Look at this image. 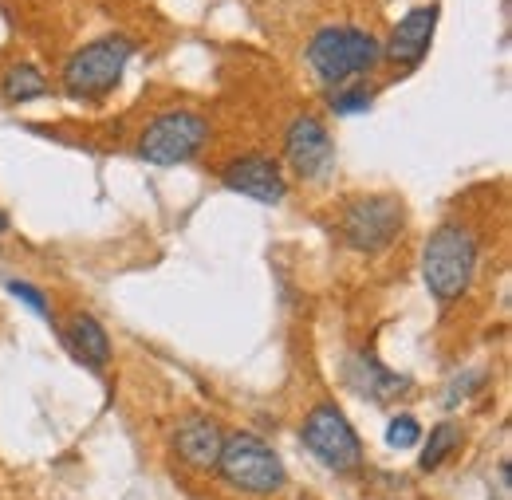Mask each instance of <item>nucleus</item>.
<instances>
[{"mask_svg": "<svg viewBox=\"0 0 512 500\" xmlns=\"http://www.w3.org/2000/svg\"><path fill=\"white\" fill-rule=\"evenodd\" d=\"M4 288H8V296H16L20 304H28V308L40 315V319H52V312H48V300H44V292H40V288H32V284H24V280H8Z\"/></svg>", "mask_w": 512, "mask_h": 500, "instance_id": "a211bd4d", "label": "nucleus"}, {"mask_svg": "<svg viewBox=\"0 0 512 500\" xmlns=\"http://www.w3.org/2000/svg\"><path fill=\"white\" fill-rule=\"evenodd\" d=\"M347 382L355 394L371 398V402H394L398 394L410 390V378L406 375H394L390 367H383L371 351H359L347 359Z\"/></svg>", "mask_w": 512, "mask_h": 500, "instance_id": "f8f14e48", "label": "nucleus"}, {"mask_svg": "<svg viewBox=\"0 0 512 500\" xmlns=\"http://www.w3.org/2000/svg\"><path fill=\"white\" fill-rule=\"evenodd\" d=\"M205 138H209V123L197 111H166L142 130L138 158L150 166H178V162H190L205 146Z\"/></svg>", "mask_w": 512, "mask_h": 500, "instance_id": "39448f33", "label": "nucleus"}, {"mask_svg": "<svg viewBox=\"0 0 512 500\" xmlns=\"http://www.w3.org/2000/svg\"><path fill=\"white\" fill-rule=\"evenodd\" d=\"M339 233H343V241L355 252H383L402 233V201L390 197V193L355 197L343 209Z\"/></svg>", "mask_w": 512, "mask_h": 500, "instance_id": "423d86ee", "label": "nucleus"}, {"mask_svg": "<svg viewBox=\"0 0 512 500\" xmlns=\"http://www.w3.org/2000/svg\"><path fill=\"white\" fill-rule=\"evenodd\" d=\"M304 445L320 457L331 473H351L363 465V445H359V434L355 426L343 418V410L335 406H316L304 422Z\"/></svg>", "mask_w": 512, "mask_h": 500, "instance_id": "0eeeda50", "label": "nucleus"}, {"mask_svg": "<svg viewBox=\"0 0 512 500\" xmlns=\"http://www.w3.org/2000/svg\"><path fill=\"white\" fill-rule=\"evenodd\" d=\"M457 441H461V430H457L453 422L434 426V430H430V441H426V449H422V469H426V473H430V469H438L449 453L457 449Z\"/></svg>", "mask_w": 512, "mask_h": 500, "instance_id": "2eb2a0df", "label": "nucleus"}, {"mask_svg": "<svg viewBox=\"0 0 512 500\" xmlns=\"http://www.w3.org/2000/svg\"><path fill=\"white\" fill-rule=\"evenodd\" d=\"M284 158H288L296 178H304V182L323 178L331 170V162H335V142H331L327 126L316 115L292 119L288 134H284Z\"/></svg>", "mask_w": 512, "mask_h": 500, "instance_id": "6e6552de", "label": "nucleus"}, {"mask_svg": "<svg viewBox=\"0 0 512 500\" xmlns=\"http://www.w3.org/2000/svg\"><path fill=\"white\" fill-rule=\"evenodd\" d=\"M422 441V426L410 418V414H402V418H394L390 426H386V445H394V449H410V445H418Z\"/></svg>", "mask_w": 512, "mask_h": 500, "instance_id": "f3484780", "label": "nucleus"}, {"mask_svg": "<svg viewBox=\"0 0 512 500\" xmlns=\"http://www.w3.org/2000/svg\"><path fill=\"white\" fill-rule=\"evenodd\" d=\"M221 441H225V430H221L213 418H205V414L182 418L178 430H174V449H178V457H182L190 469H197V473L217 469Z\"/></svg>", "mask_w": 512, "mask_h": 500, "instance_id": "9b49d317", "label": "nucleus"}, {"mask_svg": "<svg viewBox=\"0 0 512 500\" xmlns=\"http://www.w3.org/2000/svg\"><path fill=\"white\" fill-rule=\"evenodd\" d=\"M477 272V237L465 225H442L422 249V280L438 304H453L469 292Z\"/></svg>", "mask_w": 512, "mask_h": 500, "instance_id": "f257e3e1", "label": "nucleus"}, {"mask_svg": "<svg viewBox=\"0 0 512 500\" xmlns=\"http://www.w3.org/2000/svg\"><path fill=\"white\" fill-rule=\"evenodd\" d=\"M134 56V40L127 36H103L83 44L64 63V91L71 99H103L119 87L123 71Z\"/></svg>", "mask_w": 512, "mask_h": 500, "instance_id": "20e7f679", "label": "nucleus"}, {"mask_svg": "<svg viewBox=\"0 0 512 500\" xmlns=\"http://www.w3.org/2000/svg\"><path fill=\"white\" fill-rule=\"evenodd\" d=\"M221 182L233 189V193H241V197L260 201V205H280L284 193H288L280 166L272 158H264V154H245V158L229 162L225 174H221Z\"/></svg>", "mask_w": 512, "mask_h": 500, "instance_id": "1a4fd4ad", "label": "nucleus"}, {"mask_svg": "<svg viewBox=\"0 0 512 500\" xmlns=\"http://www.w3.org/2000/svg\"><path fill=\"white\" fill-rule=\"evenodd\" d=\"M217 473H221V481L229 489L249 493V497H272L288 481L280 453L272 445H264L256 434H225L221 457H217Z\"/></svg>", "mask_w": 512, "mask_h": 500, "instance_id": "7ed1b4c3", "label": "nucleus"}, {"mask_svg": "<svg viewBox=\"0 0 512 500\" xmlns=\"http://www.w3.org/2000/svg\"><path fill=\"white\" fill-rule=\"evenodd\" d=\"M0 233H8V217H4V209H0Z\"/></svg>", "mask_w": 512, "mask_h": 500, "instance_id": "6ab92c4d", "label": "nucleus"}, {"mask_svg": "<svg viewBox=\"0 0 512 500\" xmlns=\"http://www.w3.org/2000/svg\"><path fill=\"white\" fill-rule=\"evenodd\" d=\"M327 103H331L335 115H363V111L375 107V87L371 83H355V87H343V91L327 95Z\"/></svg>", "mask_w": 512, "mask_h": 500, "instance_id": "dca6fc26", "label": "nucleus"}, {"mask_svg": "<svg viewBox=\"0 0 512 500\" xmlns=\"http://www.w3.org/2000/svg\"><path fill=\"white\" fill-rule=\"evenodd\" d=\"M438 16H442V8H438V4H422V8H410V12H406L398 24H394V32H390V44H386V52H383L386 60L414 67V63L426 56L430 40H434Z\"/></svg>", "mask_w": 512, "mask_h": 500, "instance_id": "9d476101", "label": "nucleus"}, {"mask_svg": "<svg viewBox=\"0 0 512 500\" xmlns=\"http://www.w3.org/2000/svg\"><path fill=\"white\" fill-rule=\"evenodd\" d=\"M64 343L83 367L107 371V363H111V335L103 331V323H99L95 315H87V312L71 315V323L64 327Z\"/></svg>", "mask_w": 512, "mask_h": 500, "instance_id": "ddd939ff", "label": "nucleus"}, {"mask_svg": "<svg viewBox=\"0 0 512 500\" xmlns=\"http://www.w3.org/2000/svg\"><path fill=\"white\" fill-rule=\"evenodd\" d=\"M383 60V44L355 28V24H335V28H320L308 44V67L320 75L327 87H339L355 75H367L375 63Z\"/></svg>", "mask_w": 512, "mask_h": 500, "instance_id": "f03ea898", "label": "nucleus"}, {"mask_svg": "<svg viewBox=\"0 0 512 500\" xmlns=\"http://www.w3.org/2000/svg\"><path fill=\"white\" fill-rule=\"evenodd\" d=\"M0 95H4L8 103H32V99L48 95V79H44L32 63H12V67H4V75H0Z\"/></svg>", "mask_w": 512, "mask_h": 500, "instance_id": "4468645a", "label": "nucleus"}]
</instances>
